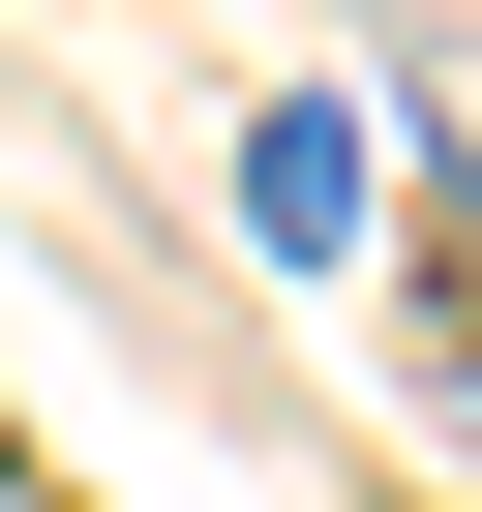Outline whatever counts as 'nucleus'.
<instances>
[{"mask_svg":"<svg viewBox=\"0 0 482 512\" xmlns=\"http://www.w3.org/2000/svg\"><path fill=\"white\" fill-rule=\"evenodd\" d=\"M241 241H272V272L362 241V91H272V121H241Z\"/></svg>","mask_w":482,"mask_h":512,"instance_id":"obj_1","label":"nucleus"}]
</instances>
